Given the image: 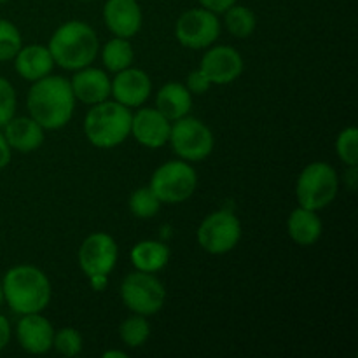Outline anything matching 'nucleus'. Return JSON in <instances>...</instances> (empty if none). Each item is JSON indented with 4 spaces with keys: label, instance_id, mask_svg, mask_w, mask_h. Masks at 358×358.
Wrapping results in <instances>:
<instances>
[{
    "label": "nucleus",
    "instance_id": "nucleus-1",
    "mask_svg": "<svg viewBox=\"0 0 358 358\" xmlns=\"http://www.w3.org/2000/svg\"><path fill=\"white\" fill-rule=\"evenodd\" d=\"M72 86L58 76H45L35 80L28 91L27 105L31 119L45 129H58L70 121L73 114Z\"/></svg>",
    "mask_w": 358,
    "mask_h": 358
},
{
    "label": "nucleus",
    "instance_id": "nucleus-2",
    "mask_svg": "<svg viewBox=\"0 0 358 358\" xmlns=\"http://www.w3.org/2000/svg\"><path fill=\"white\" fill-rule=\"evenodd\" d=\"M2 292L14 313H41L51 299V283L41 269L16 266L3 276Z\"/></svg>",
    "mask_w": 358,
    "mask_h": 358
},
{
    "label": "nucleus",
    "instance_id": "nucleus-3",
    "mask_svg": "<svg viewBox=\"0 0 358 358\" xmlns=\"http://www.w3.org/2000/svg\"><path fill=\"white\" fill-rule=\"evenodd\" d=\"M55 63L66 70H80L96 58L98 38L93 28L80 21H69L55 31L49 42Z\"/></svg>",
    "mask_w": 358,
    "mask_h": 358
},
{
    "label": "nucleus",
    "instance_id": "nucleus-4",
    "mask_svg": "<svg viewBox=\"0 0 358 358\" xmlns=\"http://www.w3.org/2000/svg\"><path fill=\"white\" fill-rule=\"evenodd\" d=\"M131 112L119 101H100L93 105L84 121L87 140L100 149H112L131 133Z\"/></svg>",
    "mask_w": 358,
    "mask_h": 358
},
{
    "label": "nucleus",
    "instance_id": "nucleus-5",
    "mask_svg": "<svg viewBox=\"0 0 358 358\" xmlns=\"http://www.w3.org/2000/svg\"><path fill=\"white\" fill-rule=\"evenodd\" d=\"M297 201L303 208L317 210L331 205L338 194V175L327 163H313L303 170L297 180Z\"/></svg>",
    "mask_w": 358,
    "mask_h": 358
},
{
    "label": "nucleus",
    "instance_id": "nucleus-6",
    "mask_svg": "<svg viewBox=\"0 0 358 358\" xmlns=\"http://www.w3.org/2000/svg\"><path fill=\"white\" fill-rule=\"evenodd\" d=\"M198 177L191 164L170 161L157 168L150 180V189L161 203H182L194 192Z\"/></svg>",
    "mask_w": 358,
    "mask_h": 358
},
{
    "label": "nucleus",
    "instance_id": "nucleus-7",
    "mask_svg": "<svg viewBox=\"0 0 358 358\" xmlns=\"http://www.w3.org/2000/svg\"><path fill=\"white\" fill-rule=\"evenodd\" d=\"M121 297L126 306L136 315H154L163 308L166 292L164 287L152 273L136 271L124 278L121 287Z\"/></svg>",
    "mask_w": 358,
    "mask_h": 358
},
{
    "label": "nucleus",
    "instance_id": "nucleus-8",
    "mask_svg": "<svg viewBox=\"0 0 358 358\" xmlns=\"http://www.w3.org/2000/svg\"><path fill=\"white\" fill-rule=\"evenodd\" d=\"M171 149L185 161H201L212 152L213 135L201 121L182 117L170 128Z\"/></svg>",
    "mask_w": 358,
    "mask_h": 358
},
{
    "label": "nucleus",
    "instance_id": "nucleus-9",
    "mask_svg": "<svg viewBox=\"0 0 358 358\" xmlns=\"http://www.w3.org/2000/svg\"><path fill=\"white\" fill-rule=\"evenodd\" d=\"M241 238V226L236 215L220 210L206 217L198 229V243L210 254H226L233 250Z\"/></svg>",
    "mask_w": 358,
    "mask_h": 358
},
{
    "label": "nucleus",
    "instance_id": "nucleus-10",
    "mask_svg": "<svg viewBox=\"0 0 358 358\" xmlns=\"http://www.w3.org/2000/svg\"><path fill=\"white\" fill-rule=\"evenodd\" d=\"M178 42L189 49H203L217 41L220 24L215 13L208 9H191L182 14L175 28Z\"/></svg>",
    "mask_w": 358,
    "mask_h": 358
},
{
    "label": "nucleus",
    "instance_id": "nucleus-11",
    "mask_svg": "<svg viewBox=\"0 0 358 358\" xmlns=\"http://www.w3.org/2000/svg\"><path fill=\"white\" fill-rule=\"evenodd\" d=\"M117 261V245L108 234L94 233L84 240L79 250V264L87 278L108 275Z\"/></svg>",
    "mask_w": 358,
    "mask_h": 358
},
{
    "label": "nucleus",
    "instance_id": "nucleus-12",
    "mask_svg": "<svg viewBox=\"0 0 358 358\" xmlns=\"http://www.w3.org/2000/svg\"><path fill=\"white\" fill-rule=\"evenodd\" d=\"M201 72L212 84H229L243 72V59L234 48L219 45L203 56Z\"/></svg>",
    "mask_w": 358,
    "mask_h": 358
},
{
    "label": "nucleus",
    "instance_id": "nucleus-13",
    "mask_svg": "<svg viewBox=\"0 0 358 358\" xmlns=\"http://www.w3.org/2000/svg\"><path fill=\"white\" fill-rule=\"evenodd\" d=\"M152 84L149 76L138 69H124L117 72V77L110 84V93L115 101L124 107H138L149 98Z\"/></svg>",
    "mask_w": 358,
    "mask_h": 358
},
{
    "label": "nucleus",
    "instance_id": "nucleus-14",
    "mask_svg": "<svg viewBox=\"0 0 358 358\" xmlns=\"http://www.w3.org/2000/svg\"><path fill=\"white\" fill-rule=\"evenodd\" d=\"M170 122L157 108H142L131 119V135L149 149L163 147L170 138Z\"/></svg>",
    "mask_w": 358,
    "mask_h": 358
},
{
    "label": "nucleus",
    "instance_id": "nucleus-15",
    "mask_svg": "<svg viewBox=\"0 0 358 358\" xmlns=\"http://www.w3.org/2000/svg\"><path fill=\"white\" fill-rule=\"evenodd\" d=\"M103 17L115 37H133L142 27V10L136 0H107Z\"/></svg>",
    "mask_w": 358,
    "mask_h": 358
},
{
    "label": "nucleus",
    "instance_id": "nucleus-16",
    "mask_svg": "<svg viewBox=\"0 0 358 358\" xmlns=\"http://www.w3.org/2000/svg\"><path fill=\"white\" fill-rule=\"evenodd\" d=\"M16 334L21 348L34 355L49 352L52 346V338H55L51 324L38 313L23 315V318L17 322Z\"/></svg>",
    "mask_w": 358,
    "mask_h": 358
},
{
    "label": "nucleus",
    "instance_id": "nucleus-17",
    "mask_svg": "<svg viewBox=\"0 0 358 358\" xmlns=\"http://www.w3.org/2000/svg\"><path fill=\"white\" fill-rule=\"evenodd\" d=\"M73 96L79 98L83 103L96 105L105 101L110 94V80L103 70L86 69L84 66L70 83Z\"/></svg>",
    "mask_w": 358,
    "mask_h": 358
},
{
    "label": "nucleus",
    "instance_id": "nucleus-18",
    "mask_svg": "<svg viewBox=\"0 0 358 358\" xmlns=\"http://www.w3.org/2000/svg\"><path fill=\"white\" fill-rule=\"evenodd\" d=\"M3 128H6L3 136L9 147L20 152H31L44 142V133H42L44 128L31 117H13Z\"/></svg>",
    "mask_w": 358,
    "mask_h": 358
},
{
    "label": "nucleus",
    "instance_id": "nucleus-19",
    "mask_svg": "<svg viewBox=\"0 0 358 358\" xmlns=\"http://www.w3.org/2000/svg\"><path fill=\"white\" fill-rule=\"evenodd\" d=\"M16 58V72L20 73L23 79L35 80L42 79V77L49 76L55 66V59H52L51 52L44 45H27L17 51Z\"/></svg>",
    "mask_w": 358,
    "mask_h": 358
},
{
    "label": "nucleus",
    "instance_id": "nucleus-20",
    "mask_svg": "<svg viewBox=\"0 0 358 358\" xmlns=\"http://www.w3.org/2000/svg\"><path fill=\"white\" fill-rule=\"evenodd\" d=\"M156 107L168 121H177L185 117L192 107L191 93L185 86L178 83H170L163 86L157 93Z\"/></svg>",
    "mask_w": 358,
    "mask_h": 358
},
{
    "label": "nucleus",
    "instance_id": "nucleus-21",
    "mask_svg": "<svg viewBox=\"0 0 358 358\" xmlns=\"http://www.w3.org/2000/svg\"><path fill=\"white\" fill-rule=\"evenodd\" d=\"M289 234L301 247H310L320 238L322 222L313 210L297 208L289 219Z\"/></svg>",
    "mask_w": 358,
    "mask_h": 358
},
{
    "label": "nucleus",
    "instance_id": "nucleus-22",
    "mask_svg": "<svg viewBox=\"0 0 358 358\" xmlns=\"http://www.w3.org/2000/svg\"><path fill=\"white\" fill-rule=\"evenodd\" d=\"M170 250L159 241H142L131 250V262L138 271L156 273L168 264Z\"/></svg>",
    "mask_w": 358,
    "mask_h": 358
},
{
    "label": "nucleus",
    "instance_id": "nucleus-23",
    "mask_svg": "<svg viewBox=\"0 0 358 358\" xmlns=\"http://www.w3.org/2000/svg\"><path fill=\"white\" fill-rule=\"evenodd\" d=\"M101 58L110 72H121L133 63V48L126 38H112L105 44Z\"/></svg>",
    "mask_w": 358,
    "mask_h": 358
},
{
    "label": "nucleus",
    "instance_id": "nucleus-24",
    "mask_svg": "<svg viewBox=\"0 0 358 358\" xmlns=\"http://www.w3.org/2000/svg\"><path fill=\"white\" fill-rule=\"evenodd\" d=\"M226 27L234 37L247 38L255 30V16L243 6H231L226 10Z\"/></svg>",
    "mask_w": 358,
    "mask_h": 358
},
{
    "label": "nucleus",
    "instance_id": "nucleus-25",
    "mask_svg": "<svg viewBox=\"0 0 358 358\" xmlns=\"http://www.w3.org/2000/svg\"><path fill=\"white\" fill-rule=\"evenodd\" d=\"M161 201L150 187H142L135 191L129 198V210L138 219H152L159 212Z\"/></svg>",
    "mask_w": 358,
    "mask_h": 358
},
{
    "label": "nucleus",
    "instance_id": "nucleus-26",
    "mask_svg": "<svg viewBox=\"0 0 358 358\" xmlns=\"http://www.w3.org/2000/svg\"><path fill=\"white\" fill-rule=\"evenodd\" d=\"M119 334H121V339L126 343V346H129V348H138L149 338L150 325L143 318V315H140V317H129L128 320L122 322L121 329H119Z\"/></svg>",
    "mask_w": 358,
    "mask_h": 358
},
{
    "label": "nucleus",
    "instance_id": "nucleus-27",
    "mask_svg": "<svg viewBox=\"0 0 358 358\" xmlns=\"http://www.w3.org/2000/svg\"><path fill=\"white\" fill-rule=\"evenodd\" d=\"M21 49L20 30L10 21L0 20V62L13 59Z\"/></svg>",
    "mask_w": 358,
    "mask_h": 358
},
{
    "label": "nucleus",
    "instance_id": "nucleus-28",
    "mask_svg": "<svg viewBox=\"0 0 358 358\" xmlns=\"http://www.w3.org/2000/svg\"><path fill=\"white\" fill-rule=\"evenodd\" d=\"M338 156L345 161L348 166H357L358 163V129L346 128L345 131L339 133L338 142H336Z\"/></svg>",
    "mask_w": 358,
    "mask_h": 358
},
{
    "label": "nucleus",
    "instance_id": "nucleus-29",
    "mask_svg": "<svg viewBox=\"0 0 358 358\" xmlns=\"http://www.w3.org/2000/svg\"><path fill=\"white\" fill-rule=\"evenodd\" d=\"M52 346L56 348V352L63 357H76L79 355L80 350H83V338L79 336V332L72 327L62 329L58 334L52 338Z\"/></svg>",
    "mask_w": 358,
    "mask_h": 358
},
{
    "label": "nucleus",
    "instance_id": "nucleus-30",
    "mask_svg": "<svg viewBox=\"0 0 358 358\" xmlns=\"http://www.w3.org/2000/svg\"><path fill=\"white\" fill-rule=\"evenodd\" d=\"M16 112V93L10 83L0 77V128L7 124L14 117Z\"/></svg>",
    "mask_w": 358,
    "mask_h": 358
},
{
    "label": "nucleus",
    "instance_id": "nucleus-31",
    "mask_svg": "<svg viewBox=\"0 0 358 358\" xmlns=\"http://www.w3.org/2000/svg\"><path fill=\"white\" fill-rule=\"evenodd\" d=\"M212 83L208 80V77L201 72V69L194 70V72L189 73L187 77V90L189 93H194V94H205L206 91L210 90Z\"/></svg>",
    "mask_w": 358,
    "mask_h": 358
},
{
    "label": "nucleus",
    "instance_id": "nucleus-32",
    "mask_svg": "<svg viewBox=\"0 0 358 358\" xmlns=\"http://www.w3.org/2000/svg\"><path fill=\"white\" fill-rule=\"evenodd\" d=\"M199 3L212 13H226L231 6L236 3V0H199Z\"/></svg>",
    "mask_w": 358,
    "mask_h": 358
},
{
    "label": "nucleus",
    "instance_id": "nucleus-33",
    "mask_svg": "<svg viewBox=\"0 0 358 358\" xmlns=\"http://www.w3.org/2000/svg\"><path fill=\"white\" fill-rule=\"evenodd\" d=\"M9 161H10V147L9 143H7L6 136L0 133V170L7 166Z\"/></svg>",
    "mask_w": 358,
    "mask_h": 358
},
{
    "label": "nucleus",
    "instance_id": "nucleus-34",
    "mask_svg": "<svg viewBox=\"0 0 358 358\" xmlns=\"http://www.w3.org/2000/svg\"><path fill=\"white\" fill-rule=\"evenodd\" d=\"M10 339V327H9V322H7L6 317L0 315V352L7 346Z\"/></svg>",
    "mask_w": 358,
    "mask_h": 358
},
{
    "label": "nucleus",
    "instance_id": "nucleus-35",
    "mask_svg": "<svg viewBox=\"0 0 358 358\" xmlns=\"http://www.w3.org/2000/svg\"><path fill=\"white\" fill-rule=\"evenodd\" d=\"M91 287L94 290H103L107 287V275H96V276H90Z\"/></svg>",
    "mask_w": 358,
    "mask_h": 358
},
{
    "label": "nucleus",
    "instance_id": "nucleus-36",
    "mask_svg": "<svg viewBox=\"0 0 358 358\" xmlns=\"http://www.w3.org/2000/svg\"><path fill=\"white\" fill-rule=\"evenodd\" d=\"M348 185H350V191H355L357 189V166H350Z\"/></svg>",
    "mask_w": 358,
    "mask_h": 358
},
{
    "label": "nucleus",
    "instance_id": "nucleus-37",
    "mask_svg": "<svg viewBox=\"0 0 358 358\" xmlns=\"http://www.w3.org/2000/svg\"><path fill=\"white\" fill-rule=\"evenodd\" d=\"M126 358L128 355H126L124 352H105L103 353V358Z\"/></svg>",
    "mask_w": 358,
    "mask_h": 358
},
{
    "label": "nucleus",
    "instance_id": "nucleus-38",
    "mask_svg": "<svg viewBox=\"0 0 358 358\" xmlns=\"http://www.w3.org/2000/svg\"><path fill=\"white\" fill-rule=\"evenodd\" d=\"M3 301V292H2V285H0V304H2Z\"/></svg>",
    "mask_w": 358,
    "mask_h": 358
},
{
    "label": "nucleus",
    "instance_id": "nucleus-39",
    "mask_svg": "<svg viewBox=\"0 0 358 358\" xmlns=\"http://www.w3.org/2000/svg\"><path fill=\"white\" fill-rule=\"evenodd\" d=\"M3 2H7V0H0V3H3Z\"/></svg>",
    "mask_w": 358,
    "mask_h": 358
},
{
    "label": "nucleus",
    "instance_id": "nucleus-40",
    "mask_svg": "<svg viewBox=\"0 0 358 358\" xmlns=\"http://www.w3.org/2000/svg\"><path fill=\"white\" fill-rule=\"evenodd\" d=\"M80 2H90V0H80Z\"/></svg>",
    "mask_w": 358,
    "mask_h": 358
}]
</instances>
